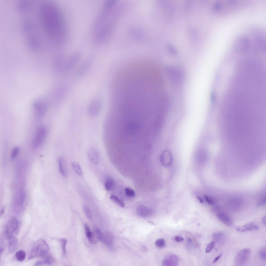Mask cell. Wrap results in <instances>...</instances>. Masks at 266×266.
Listing matches in <instances>:
<instances>
[{"label":"cell","instance_id":"obj_2","mask_svg":"<svg viewBox=\"0 0 266 266\" xmlns=\"http://www.w3.org/2000/svg\"><path fill=\"white\" fill-rule=\"evenodd\" d=\"M34 25L32 22L27 20L23 23L22 26L28 47L34 51L39 50L41 46L40 39L37 35Z\"/></svg>","mask_w":266,"mask_h":266},{"label":"cell","instance_id":"obj_15","mask_svg":"<svg viewBox=\"0 0 266 266\" xmlns=\"http://www.w3.org/2000/svg\"><path fill=\"white\" fill-rule=\"evenodd\" d=\"M79 57L78 55L73 57L67 62H65L64 70L67 71L70 70L77 63L79 60Z\"/></svg>","mask_w":266,"mask_h":266},{"label":"cell","instance_id":"obj_38","mask_svg":"<svg viewBox=\"0 0 266 266\" xmlns=\"http://www.w3.org/2000/svg\"><path fill=\"white\" fill-rule=\"evenodd\" d=\"M204 197L205 200L209 204L212 205L214 204V201L211 197L205 195Z\"/></svg>","mask_w":266,"mask_h":266},{"label":"cell","instance_id":"obj_24","mask_svg":"<svg viewBox=\"0 0 266 266\" xmlns=\"http://www.w3.org/2000/svg\"><path fill=\"white\" fill-rule=\"evenodd\" d=\"M42 258L44 259V260L37 261L35 264L34 265H39L44 264L51 265L53 264V260L49 254Z\"/></svg>","mask_w":266,"mask_h":266},{"label":"cell","instance_id":"obj_36","mask_svg":"<svg viewBox=\"0 0 266 266\" xmlns=\"http://www.w3.org/2000/svg\"><path fill=\"white\" fill-rule=\"evenodd\" d=\"M59 241L61 243L63 253L64 255L66 254V246L67 242L66 239L62 238L59 239Z\"/></svg>","mask_w":266,"mask_h":266},{"label":"cell","instance_id":"obj_33","mask_svg":"<svg viewBox=\"0 0 266 266\" xmlns=\"http://www.w3.org/2000/svg\"><path fill=\"white\" fill-rule=\"evenodd\" d=\"M19 151V148L18 147H14L12 149L11 155V159L14 160L18 155Z\"/></svg>","mask_w":266,"mask_h":266},{"label":"cell","instance_id":"obj_25","mask_svg":"<svg viewBox=\"0 0 266 266\" xmlns=\"http://www.w3.org/2000/svg\"><path fill=\"white\" fill-rule=\"evenodd\" d=\"M115 184V181L112 178L108 177L107 178L105 183V189L107 191H110L112 190L114 188Z\"/></svg>","mask_w":266,"mask_h":266},{"label":"cell","instance_id":"obj_3","mask_svg":"<svg viewBox=\"0 0 266 266\" xmlns=\"http://www.w3.org/2000/svg\"><path fill=\"white\" fill-rule=\"evenodd\" d=\"M49 249V246L46 241L43 239H39L32 245L28 260L44 257L48 254Z\"/></svg>","mask_w":266,"mask_h":266},{"label":"cell","instance_id":"obj_35","mask_svg":"<svg viewBox=\"0 0 266 266\" xmlns=\"http://www.w3.org/2000/svg\"><path fill=\"white\" fill-rule=\"evenodd\" d=\"M84 213L87 217L90 220H92V216L89 208L86 205H84L83 207Z\"/></svg>","mask_w":266,"mask_h":266},{"label":"cell","instance_id":"obj_28","mask_svg":"<svg viewBox=\"0 0 266 266\" xmlns=\"http://www.w3.org/2000/svg\"><path fill=\"white\" fill-rule=\"evenodd\" d=\"M26 254L25 251L23 250L17 251L16 253L15 256L16 259L19 261H22L25 259Z\"/></svg>","mask_w":266,"mask_h":266},{"label":"cell","instance_id":"obj_11","mask_svg":"<svg viewBox=\"0 0 266 266\" xmlns=\"http://www.w3.org/2000/svg\"><path fill=\"white\" fill-rule=\"evenodd\" d=\"M32 4L33 3L30 1H21L17 3V8L20 13L26 14L31 11Z\"/></svg>","mask_w":266,"mask_h":266},{"label":"cell","instance_id":"obj_37","mask_svg":"<svg viewBox=\"0 0 266 266\" xmlns=\"http://www.w3.org/2000/svg\"><path fill=\"white\" fill-rule=\"evenodd\" d=\"M215 243L214 241H211L207 246L205 250L206 252L208 253L210 252L214 248Z\"/></svg>","mask_w":266,"mask_h":266},{"label":"cell","instance_id":"obj_6","mask_svg":"<svg viewBox=\"0 0 266 266\" xmlns=\"http://www.w3.org/2000/svg\"><path fill=\"white\" fill-rule=\"evenodd\" d=\"M19 225V222L16 218L14 217H11L8 221L6 225L4 230L5 236L8 238L13 235L17 230Z\"/></svg>","mask_w":266,"mask_h":266},{"label":"cell","instance_id":"obj_10","mask_svg":"<svg viewBox=\"0 0 266 266\" xmlns=\"http://www.w3.org/2000/svg\"><path fill=\"white\" fill-rule=\"evenodd\" d=\"M102 107V103L99 100L95 99L92 101L89 104L88 111L90 116L95 117L99 113Z\"/></svg>","mask_w":266,"mask_h":266},{"label":"cell","instance_id":"obj_44","mask_svg":"<svg viewBox=\"0 0 266 266\" xmlns=\"http://www.w3.org/2000/svg\"><path fill=\"white\" fill-rule=\"evenodd\" d=\"M142 250L143 251H147L148 249L147 247L145 245H143L142 246Z\"/></svg>","mask_w":266,"mask_h":266},{"label":"cell","instance_id":"obj_8","mask_svg":"<svg viewBox=\"0 0 266 266\" xmlns=\"http://www.w3.org/2000/svg\"><path fill=\"white\" fill-rule=\"evenodd\" d=\"M166 72L169 78L172 82L176 83L182 80L183 76L181 72L176 68L173 66L167 67Z\"/></svg>","mask_w":266,"mask_h":266},{"label":"cell","instance_id":"obj_19","mask_svg":"<svg viewBox=\"0 0 266 266\" xmlns=\"http://www.w3.org/2000/svg\"><path fill=\"white\" fill-rule=\"evenodd\" d=\"M9 238V251L10 253L13 252L16 250L18 243L17 239L13 235Z\"/></svg>","mask_w":266,"mask_h":266},{"label":"cell","instance_id":"obj_13","mask_svg":"<svg viewBox=\"0 0 266 266\" xmlns=\"http://www.w3.org/2000/svg\"><path fill=\"white\" fill-rule=\"evenodd\" d=\"M34 109L37 116L40 117L44 114L46 108V105L42 101H38L35 102Z\"/></svg>","mask_w":266,"mask_h":266},{"label":"cell","instance_id":"obj_14","mask_svg":"<svg viewBox=\"0 0 266 266\" xmlns=\"http://www.w3.org/2000/svg\"><path fill=\"white\" fill-rule=\"evenodd\" d=\"M258 226L255 223L251 222L244 225L238 226L236 228V230L241 232H244L252 230H257L258 229Z\"/></svg>","mask_w":266,"mask_h":266},{"label":"cell","instance_id":"obj_1","mask_svg":"<svg viewBox=\"0 0 266 266\" xmlns=\"http://www.w3.org/2000/svg\"><path fill=\"white\" fill-rule=\"evenodd\" d=\"M39 5L38 15L41 26L49 41L58 44L62 34V22L57 6L49 1L41 2Z\"/></svg>","mask_w":266,"mask_h":266},{"label":"cell","instance_id":"obj_43","mask_svg":"<svg viewBox=\"0 0 266 266\" xmlns=\"http://www.w3.org/2000/svg\"><path fill=\"white\" fill-rule=\"evenodd\" d=\"M262 221L263 223L265 225H266V216H264L262 218Z\"/></svg>","mask_w":266,"mask_h":266},{"label":"cell","instance_id":"obj_17","mask_svg":"<svg viewBox=\"0 0 266 266\" xmlns=\"http://www.w3.org/2000/svg\"><path fill=\"white\" fill-rule=\"evenodd\" d=\"M217 218L221 222L226 225L231 226L232 224V222L230 217L226 213L220 212L216 215Z\"/></svg>","mask_w":266,"mask_h":266},{"label":"cell","instance_id":"obj_34","mask_svg":"<svg viewBox=\"0 0 266 266\" xmlns=\"http://www.w3.org/2000/svg\"><path fill=\"white\" fill-rule=\"evenodd\" d=\"M259 256L260 259L263 262L266 261V248L263 247L260 250Z\"/></svg>","mask_w":266,"mask_h":266},{"label":"cell","instance_id":"obj_41","mask_svg":"<svg viewBox=\"0 0 266 266\" xmlns=\"http://www.w3.org/2000/svg\"><path fill=\"white\" fill-rule=\"evenodd\" d=\"M222 256V254H220L218 255L216 257L213 261V264H214L216 262L221 258Z\"/></svg>","mask_w":266,"mask_h":266},{"label":"cell","instance_id":"obj_39","mask_svg":"<svg viewBox=\"0 0 266 266\" xmlns=\"http://www.w3.org/2000/svg\"><path fill=\"white\" fill-rule=\"evenodd\" d=\"M25 195L24 192L23 191L21 192V202L20 204L22 206L24 202Z\"/></svg>","mask_w":266,"mask_h":266},{"label":"cell","instance_id":"obj_46","mask_svg":"<svg viewBox=\"0 0 266 266\" xmlns=\"http://www.w3.org/2000/svg\"><path fill=\"white\" fill-rule=\"evenodd\" d=\"M4 249L2 248H0V254H1L2 253Z\"/></svg>","mask_w":266,"mask_h":266},{"label":"cell","instance_id":"obj_26","mask_svg":"<svg viewBox=\"0 0 266 266\" xmlns=\"http://www.w3.org/2000/svg\"><path fill=\"white\" fill-rule=\"evenodd\" d=\"M110 199L115 204L121 207H124L125 206L124 202L121 199L117 196L114 195H111L110 197Z\"/></svg>","mask_w":266,"mask_h":266},{"label":"cell","instance_id":"obj_5","mask_svg":"<svg viewBox=\"0 0 266 266\" xmlns=\"http://www.w3.org/2000/svg\"><path fill=\"white\" fill-rule=\"evenodd\" d=\"M251 255L250 250L245 248L241 250L237 254L235 259V264L238 266L243 265L249 261Z\"/></svg>","mask_w":266,"mask_h":266},{"label":"cell","instance_id":"obj_12","mask_svg":"<svg viewBox=\"0 0 266 266\" xmlns=\"http://www.w3.org/2000/svg\"><path fill=\"white\" fill-rule=\"evenodd\" d=\"M137 214L140 216L146 217L151 216L154 213L153 210L144 205L138 207L136 209Z\"/></svg>","mask_w":266,"mask_h":266},{"label":"cell","instance_id":"obj_21","mask_svg":"<svg viewBox=\"0 0 266 266\" xmlns=\"http://www.w3.org/2000/svg\"><path fill=\"white\" fill-rule=\"evenodd\" d=\"M226 236L225 234L221 232H216L212 234V237L215 243L222 244L225 240Z\"/></svg>","mask_w":266,"mask_h":266},{"label":"cell","instance_id":"obj_29","mask_svg":"<svg viewBox=\"0 0 266 266\" xmlns=\"http://www.w3.org/2000/svg\"><path fill=\"white\" fill-rule=\"evenodd\" d=\"M84 227L87 238L89 242L91 243L92 238V232L88 225L87 223L84 224Z\"/></svg>","mask_w":266,"mask_h":266},{"label":"cell","instance_id":"obj_22","mask_svg":"<svg viewBox=\"0 0 266 266\" xmlns=\"http://www.w3.org/2000/svg\"><path fill=\"white\" fill-rule=\"evenodd\" d=\"M177 259L174 255H169L165 257L163 260L164 265H174L177 263Z\"/></svg>","mask_w":266,"mask_h":266},{"label":"cell","instance_id":"obj_9","mask_svg":"<svg viewBox=\"0 0 266 266\" xmlns=\"http://www.w3.org/2000/svg\"><path fill=\"white\" fill-rule=\"evenodd\" d=\"M160 160L163 167H167L171 166L173 161L172 155L171 152L168 149L163 150L161 154Z\"/></svg>","mask_w":266,"mask_h":266},{"label":"cell","instance_id":"obj_7","mask_svg":"<svg viewBox=\"0 0 266 266\" xmlns=\"http://www.w3.org/2000/svg\"><path fill=\"white\" fill-rule=\"evenodd\" d=\"M249 39L246 37L240 36L235 39L234 43L235 49L238 51L245 52L249 48Z\"/></svg>","mask_w":266,"mask_h":266},{"label":"cell","instance_id":"obj_16","mask_svg":"<svg viewBox=\"0 0 266 266\" xmlns=\"http://www.w3.org/2000/svg\"><path fill=\"white\" fill-rule=\"evenodd\" d=\"M113 239L112 234L109 232H106L103 234L101 240L106 245L111 248L112 245Z\"/></svg>","mask_w":266,"mask_h":266},{"label":"cell","instance_id":"obj_20","mask_svg":"<svg viewBox=\"0 0 266 266\" xmlns=\"http://www.w3.org/2000/svg\"><path fill=\"white\" fill-rule=\"evenodd\" d=\"M92 232V238L91 244H93L101 240L103 234L101 230L98 227H95Z\"/></svg>","mask_w":266,"mask_h":266},{"label":"cell","instance_id":"obj_40","mask_svg":"<svg viewBox=\"0 0 266 266\" xmlns=\"http://www.w3.org/2000/svg\"><path fill=\"white\" fill-rule=\"evenodd\" d=\"M183 238L181 236H177L174 237V240L177 242H180L183 240Z\"/></svg>","mask_w":266,"mask_h":266},{"label":"cell","instance_id":"obj_27","mask_svg":"<svg viewBox=\"0 0 266 266\" xmlns=\"http://www.w3.org/2000/svg\"><path fill=\"white\" fill-rule=\"evenodd\" d=\"M58 163L59 169L61 174L63 176H65L66 175V170L64 161L63 159L59 158L58 159Z\"/></svg>","mask_w":266,"mask_h":266},{"label":"cell","instance_id":"obj_31","mask_svg":"<svg viewBox=\"0 0 266 266\" xmlns=\"http://www.w3.org/2000/svg\"><path fill=\"white\" fill-rule=\"evenodd\" d=\"M126 195L130 198H133L135 196V193L134 190L131 188L127 187L125 189Z\"/></svg>","mask_w":266,"mask_h":266},{"label":"cell","instance_id":"obj_30","mask_svg":"<svg viewBox=\"0 0 266 266\" xmlns=\"http://www.w3.org/2000/svg\"><path fill=\"white\" fill-rule=\"evenodd\" d=\"M72 168L75 172L78 175H81L82 174V171L80 166L77 163L74 162L71 164Z\"/></svg>","mask_w":266,"mask_h":266},{"label":"cell","instance_id":"obj_32","mask_svg":"<svg viewBox=\"0 0 266 266\" xmlns=\"http://www.w3.org/2000/svg\"><path fill=\"white\" fill-rule=\"evenodd\" d=\"M155 244L156 246L159 248H162L164 247L165 245V241L163 238L158 239L155 241Z\"/></svg>","mask_w":266,"mask_h":266},{"label":"cell","instance_id":"obj_45","mask_svg":"<svg viewBox=\"0 0 266 266\" xmlns=\"http://www.w3.org/2000/svg\"><path fill=\"white\" fill-rule=\"evenodd\" d=\"M5 211V209L4 208H3L1 210L0 212V216H2L3 214Z\"/></svg>","mask_w":266,"mask_h":266},{"label":"cell","instance_id":"obj_4","mask_svg":"<svg viewBox=\"0 0 266 266\" xmlns=\"http://www.w3.org/2000/svg\"><path fill=\"white\" fill-rule=\"evenodd\" d=\"M47 132V129L44 126H40L38 128L32 141L33 147L38 148L41 145L45 139Z\"/></svg>","mask_w":266,"mask_h":266},{"label":"cell","instance_id":"obj_42","mask_svg":"<svg viewBox=\"0 0 266 266\" xmlns=\"http://www.w3.org/2000/svg\"><path fill=\"white\" fill-rule=\"evenodd\" d=\"M197 198L200 203H203V201L201 197L198 196H197Z\"/></svg>","mask_w":266,"mask_h":266},{"label":"cell","instance_id":"obj_23","mask_svg":"<svg viewBox=\"0 0 266 266\" xmlns=\"http://www.w3.org/2000/svg\"><path fill=\"white\" fill-rule=\"evenodd\" d=\"M91 65L89 61H87L84 63L78 70L76 73V75L78 76L83 75L88 71Z\"/></svg>","mask_w":266,"mask_h":266},{"label":"cell","instance_id":"obj_18","mask_svg":"<svg viewBox=\"0 0 266 266\" xmlns=\"http://www.w3.org/2000/svg\"><path fill=\"white\" fill-rule=\"evenodd\" d=\"M88 156L90 161L94 164H97L99 161V157L97 151L94 149H90L88 153Z\"/></svg>","mask_w":266,"mask_h":266}]
</instances>
